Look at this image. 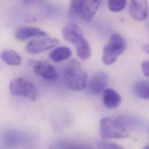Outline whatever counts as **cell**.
Returning a JSON list of instances; mask_svg holds the SVG:
<instances>
[{
  "mask_svg": "<svg viewBox=\"0 0 149 149\" xmlns=\"http://www.w3.org/2000/svg\"><path fill=\"white\" fill-rule=\"evenodd\" d=\"M100 133L104 139H124L130 136L124 121L114 117H105L100 120Z\"/></svg>",
  "mask_w": 149,
  "mask_h": 149,
  "instance_id": "obj_2",
  "label": "cell"
},
{
  "mask_svg": "<svg viewBox=\"0 0 149 149\" xmlns=\"http://www.w3.org/2000/svg\"><path fill=\"white\" fill-rule=\"evenodd\" d=\"M103 102L106 107L110 109H115L120 104L121 97L114 89H107L103 92Z\"/></svg>",
  "mask_w": 149,
  "mask_h": 149,
  "instance_id": "obj_12",
  "label": "cell"
},
{
  "mask_svg": "<svg viewBox=\"0 0 149 149\" xmlns=\"http://www.w3.org/2000/svg\"><path fill=\"white\" fill-rule=\"evenodd\" d=\"M130 13L138 21L145 20L148 16V3L147 0H130Z\"/></svg>",
  "mask_w": 149,
  "mask_h": 149,
  "instance_id": "obj_8",
  "label": "cell"
},
{
  "mask_svg": "<svg viewBox=\"0 0 149 149\" xmlns=\"http://www.w3.org/2000/svg\"><path fill=\"white\" fill-rule=\"evenodd\" d=\"M40 0H23V3L26 5H32L37 3Z\"/></svg>",
  "mask_w": 149,
  "mask_h": 149,
  "instance_id": "obj_21",
  "label": "cell"
},
{
  "mask_svg": "<svg viewBox=\"0 0 149 149\" xmlns=\"http://www.w3.org/2000/svg\"><path fill=\"white\" fill-rule=\"evenodd\" d=\"M135 95L141 99H149V83L147 80H142L136 82L134 86Z\"/></svg>",
  "mask_w": 149,
  "mask_h": 149,
  "instance_id": "obj_16",
  "label": "cell"
},
{
  "mask_svg": "<svg viewBox=\"0 0 149 149\" xmlns=\"http://www.w3.org/2000/svg\"><path fill=\"white\" fill-rule=\"evenodd\" d=\"M9 90L12 95L23 96L31 100H36L38 91L36 86L23 78H16L10 83Z\"/></svg>",
  "mask_w": 149,
  "mask_h": 149,
  "instance_id": "obj_4",
  "label": "cell"
},
{
  "mask_svg": "<svg viewBox=\"0 0 149 149\" xmlns=\"http://www.w3.org/2000/svg\"><path fill=\"white\" fill-rule=\"evenodd\" d=\"M0 69H1V66H0Z\"/></svg>",
  "mask_w": 149,
  "mask_h": 149,
  "instance_id": "obj_23",
  "label": "cell"
},
{
  "mask_svg": "<svg viewBox=\"0 0 149 149\" xmlns=\"http://www.w3.org/2000/svg\"><path fill=\"white\" fill-rule=\"evenodd\" d=\"M97 147L99 149H122L121 146L105 141H98L97 142Z\"/></svg>",
  "mask_w": 149,
  "mask_h": 149,
  "instance_id": "obj_19",
  "label": "cell"
},
{
  "mask_svg": "<svg viewBox=\"0 0 149 149\" xmlns=\"http://www.w3.org/2000/svg\"><path fill=\"white\" fill-rule=\"evenodd\" d=\"M72 55V52L69 48L61 47L52 51L49 54V58L53 62L58 63L68 59Z\"/></svg>",
  "mask_w": 149,
  "mask_h": 149,
  "instance_id": "obj_13",
  "label": "cell"
},
{
  "mask_svg": "<svg viewBox=\"0 0 149 149\" xmlns=\"http://www.w3.org/2000/svg\"><path fill=\"white\" fill-rule=\"evenodd\" d=\"M108 82V74L103 71H99L91 79L88 84V91L93 95H100L106 89Z\"/></svg>",
  "mask_w": 149,
  "mask_h": 149,
  "instance_id": "obj_7",
  "label": "cell"
},
{
  "mask_svg": "<svg viewBox=\"0 0 149 149\" xmlns=\"http://www.w3.org/2000/svg\"><path fill=\"white\" fill-rule=\"evenodd\" d=\"M126 47L125 41L120 34H113L109 44L103 48L102 57L103 63L107 65L113 64L117 58L125 51Z\"/></svg>",
  "mask_w": 149,
  "mask_h": 149,
  "instance_id": "obj_3",
  "label": "cell"
},
{
  "mask_svg": "<svg viewBox=\"0 0 149 149\" xmlns=\"http://www.w3.org/2000/svg\"><path fill=\"white\" fill-rule=\"evenodd\" d=\"M143 51L145 53H146L147 54H149V45H148V44L145 45L143 47Z\"/></svg>",
  "mask_w": 149,
  "mask_h": 149,
  "instance_id": "obj_22",
  "label": "cell"
},
{
  "mask_svg": "<svg viewBox=\"0 0 149 149\" xmlns=\"http://www.w3.org/2000/svg\"><path fill=\"white\" fill-rule=\"evenodd\" d=\"M30 64L35 74L51 81L58 79L57 71L49 62L45 61H31Z\"/></svg>",
  "mask_w": 149,
  "mask_h": 149,
  "instance_id": "obj_6",
  "label": "cell"
},
{
  "mask_svg": "<svg viewBox=\"0 0 149 149\" xmlns=\"http://www.w3.org/2000/svg\"><path fill=\"white\" fill-rule=\"evenodd\" d=\"M48 36L44 31L35 27L23 26L19 28L15 33V37L19 41H24L34 37H43Z\"/></svg>",
  "mask_w": 149,
  "mask_h": 149,
  "instance_id": "obj_10",
  "label": "cell"
},
{
  "mask_svg": "<svg viewBox=\"0 0 149 149\" xmlns=\"http://www.w3.org/2000/svg\"><path fill=\"white\" fill-rule=\"evenodd\" d=\"M127 4V0H109L108 5L109 9L114 12L123 10Z\"/></svg>",
  "mask_w": 149,
  "mask_h": 149,
  "instance_id": "obj_18",
  "label": "cell"
},
{
  "mask_svg": "<svg viewBox=\"0 0 149 149\" xmlns=\"http://www.w3.org/2000/svg\"><path fill=\"white\" fill-rule=\"evenodd\" d=\"M62 35L65 40L75 45L85 38L82 30L75 23L66 26L62 30Z\"/></svg>",
  "mask_w": 149,
  "mask_h": 149,
  "instance_id": "obj_9",
  "label": "cell"
},
{
  "mask_svg": "<svg viewBox=\"0 0 149 149\" xmlns=\"http://www.w3.org/2000/svg\"><path fill=\"white\" fill-rule=\"evenodd\" d=\"M142 69L143 74L146 77L149 76V62L148 61H145L142 63Z\"/></svg>",
  "mask_w": 149,
  "mask_h": 149,
  "instance_id": "obj_20",
  "label": "cell"
},
{
  "mask_svg": "<svg viewBox=\"0 0 149 149\" xmlns=\"http://www.w3.org/2000/svg\"><path fill=\"white\" fill-rule=\"evenodd\" d=\"M63 78L66 85L74 91H80L87 85V75L81 63L76 59L70 61L63 70Z\"/></svg>",
  "mask_w": 149,
  "mask_h": 149,
  "instance_id": "obj_1",
  "label": "cell"
},
{
  "mask_svg": "<svg viewBox=\"0 0 149 149\" xmlns=\"http://www.w3.org/2000/svg\"><path fill=\"white\" fill-rule=\"evenodd\" d=\"M77 53L82 61H86L91 55V48L90 45L85 38L75 45Z\"/></svg>",
  "mask_w": 149,
  "mask_h": 149,
  "instance_id": "obj_15",
  "label": "cell"
},
{
  "mask_svg": "<svg viewBox=\"0 0 149 149\" xmlns=\"http://www.w3.org/2000/svg\"><path fill=\"white\" fill-rule=\"evenodd\" d=\"M85 0H71L70 5V15L71 16H81L84 9Z\"/></svg>",
  "mask_w": 149,
  "mask_h": 149,
  "instance_id": "obj_17",
  "label": "cell"
},
{
  "mask_svg": "<svg viewBox=\"0 0 149 149\" xmlns=\"http://www.w3.org/2000/svg\"><path fill=\"white\" fill-rule=\"evenodd\" d=\"M1 57L3 62L10 66H17L22 63V58L20 55L13 50L4 51L1 54Z\"/></svg>",
  "mask_w": 149,
  "mask_h": 149,
  "instance_id": "obj_14",
  "label": "cell"
},
{
  "mask_svg": "<svg viewBox=\"0 0 149 149\" xmlns=\"http://www.w3.org/2000/svg\"><path fill=\"white\" fill-rule=\"evenodd\" d=\"M59 40L56 38L46 36L38 37L30 41L26 47V51L30 54H38L56 46Z\"/></svg>",
  "mask_w": 149,
  "mask_h": 149,
  "instance_id": "obj_5",
  "label": "cell"
},
{
  "mask_svg": "<svg viewBox=\"0 0 149 149\" xmlns=\"http://www.w3.org/2000/svg\"><path fill=\"white\" fill-rule=\"evenodd\" d=\"M102 0H85L81 17L86 23H90L99 8Z\"/></svg>",
  "mask_w": 149,
  "mask_h": 149,
  "instance_id": "obj_11",
  "label": "cell"
}]
</instances>
